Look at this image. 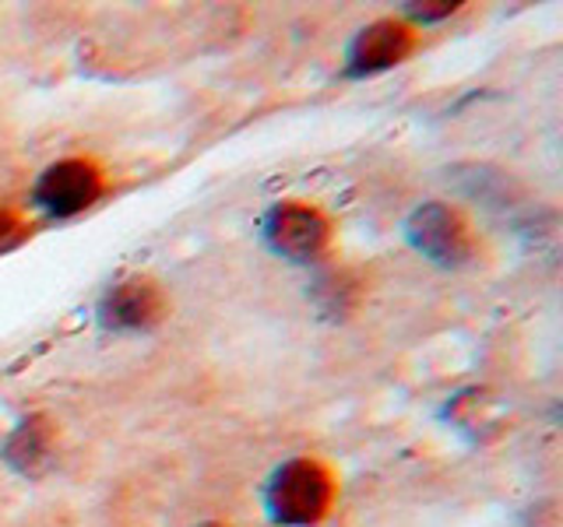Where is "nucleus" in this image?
I'll return each instance as SVG.
<instances>
[{"mask_svg": "<svg viewBox=\"0 0 563 527\" xmlns=\"http://www.w3.org/2000/svg\"><path fill=\"white\" fill-rule=\"evenodd\" d=\"M264 236H268L272 250L292 260H313L328 250L331 243V222L321 208L313 204H278L272 208L268 222H264Z\"/></svg>", "mask_w": 563, "mask_h": 527, "instance_id": "20e7f679", "label": "nucleus"}, {"mask_svg": "<svg viewBox=\"0 0 563 527\" xmlns=\"http://www.w3.org/2000/svg\"><path fill=\"white\" fill-rule=\"evenodd\" d=\"M264 500H268V514L275 524L310 527L328 517L334 503V479L313 457H292L272 474Z\"/></svg>", "mask_w": 563, "mask_h": 527, "instance_id": "f257e3e1", "label": "nucleus"}, {"mask_svg": "<svg viewBox=\"0 0 563 527\" xmlns=\"http://www.w3.org/2000/svg\"><path fill=\"white\" fill-rule=\"evenodd\" d=\"M32 233V225L18 215L11 208H0V254L14 250V246H22Z\"/></svg>", "mask_w": 563, "mask_h": 527, "instance_id": "6e6552de", "label": "nucleus"}, {"mask_svg": "<svg viewBox=\"0 0 563 527\" xmlns=\"http://www.w3.org/2000/svg\"><path fill=\"white\" fill-rule=\"evenodd\" d=\"M0 457H4L18 474H29V479L43 474L46 464L53 461V422L46 415L25 418L22 426L8 436Z\"/></svg>", "mask_w": 563, "mask_h": 527, "instance_id": "0eeeda50", "label": "nucleus"}, {"mask_svg": "<svg viewBox=\"0 0 563 527\" xmlns=\"http://www.w3.org/2000/svg\"><path fill=\"white\" fill-rule=\"evenodd\" d=\"M416 18H422V22H437V18H448L457 11V4H451V0H433V4H412L409 8Z\"/></svg>", "mask_w": 563, "mask_h": 527, "instance_id": "1a4fd4ad", "label": "nucleus"}, {"mask_svg": "<svg viewBox=\"0 0 563 527\" xmlns=\"http://www.w3.org/2000/svg\"><path fill=\"white\" fill-rule=\"evenodd\" d=\"M416 46V32L395 22V18H380V22L366 25L356 43L349 49V75L352 78H363V75H377L384 67H395L412 53Z\"/></svg>", "mask_w": 563, "mask_h": 527, "instance_id": "423d86ee", "label": "nucleus"}, {"mask_svg": "<svg viewBox=\"0 0 563 527\" xmlns=\"http://www.w3.org/2000/svg\"><path fill=\"white\" fill-rule=\"evenodd\" d=\"M405 233H409V243L419 254H427L430 260L444 264V268H462V264L475 260V254H479L465 215L457 208H448V204L416 208L409 225H405Z\"/></svg>", "mask_w": 563, "mask_h": 527, "instance_id": "f03ea898", "label": "nucleus"}, {"mask_svg": "<svg viewBox=\"0 0 563 527\" xmlns=\"http://www.w3.org/2000/svg\"><path fill=\"white\" fill-rule=\"evenodd\" d=\"M102 193V176L88 158H64L35 183V201L53 218H75Z\"/></svg>", "mask_w": 563, "mask_h": 527, "instance_id": "7ed1b4c3", "label": "nucleus"}, {"mask_svg": "<svg viewBox=\"0 0 563 527\" xmlns=\"http://www.w3.org/2000/svg\"><path fill=\"white\" fill-rule=\"evenodd\" d=\"M166 316V295L152 278H131L102 299L99 321L110 330H148Z\"/></svg>", "mask_w": 563, "mask_h": 527, "instance_id": "39448f33", "label": "nucleus"}, {"mask_svg": "<svg viewBox=\"0 0 563 527\" xmlns=\"http://www.w3.org/2000/svg\"><path fill=\"white\" fill-rule=\"evenodd\" d=\"M205 527H225V524H205Z\"/></svg>", "mask_w": 563, "mask_h": 527, "instance_id": "9d476101", "label": "nucleus"}]
</instances>
